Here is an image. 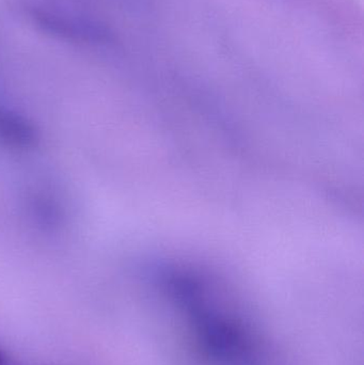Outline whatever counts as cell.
Returning a JSON list of instances; mask_svg holds the SVG:
<instances>
[{"instance_id":"cell-1","label":"cell","mask_w":364,"mask_h":365,"mask_svg":"<svg viewBox=\"0 0 364 365\" xmlns=\"http://www.w3.org/2000/svg\"><path fill=\"white\" fill-rule=\"evenodd\" d=\"M0 140L13 147H29L36 140V132L21 115L0 109Z\"/></svg>"}]
</instances>
